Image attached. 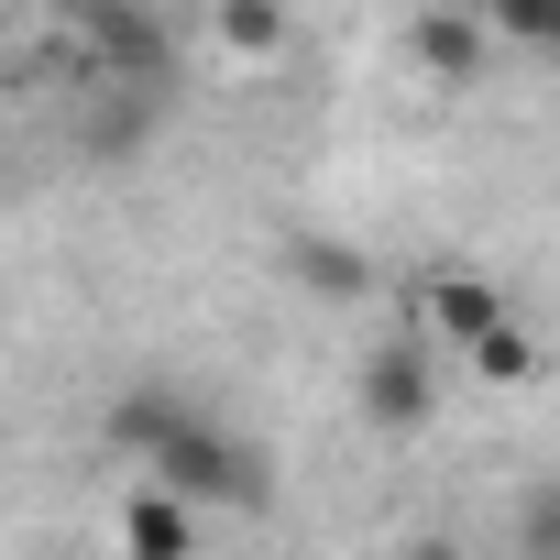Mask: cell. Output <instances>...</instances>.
<instances>
[{
    "label": "cell",
    "instance_id": "cell-1",
    "mask_svg": "<svg viewBox=\"0 0 560 560\" xmlns=\"http://www.w3.org/2000/svg\"><path fill=\"white\" fill-rule=\"evenodd\" d=\"M143 483H165V494H187V505H231V516H264V505H275L264 440H242V429L209 418V407H176V429L154 440Z\"/></svg>",
    "mask_w": 560,
    "mask_h": 560
},
{
    "label": "cell",
    "instance_id": "cell-2",
    "mask_svg": "<svg viewBox=\"0 0 560 560\" xmlns=\"http://www.w3.org/2000/svg\"><path fill=\"white\" fill-rule=\"evenodd\" d=\"M352 407H363V429H385V440H418L429 418H440V341L407 319V330H385L374 352H363V374H352Z\"/></svg>",
    "mask_w": 560,
    "mask_h": 560
},
{
    "label": "cell",
    "instance_id": "cell-3",
    "mask_svg": "<svg viewBox=\"0 0 560 560\" xmlns=\"http://www.w3.org/2000/svg\"><path fill=\"white\" fill-rule=\"evenodd\" d=\"M407 67H418V78H440V89H472V78L494 67V23L472 12V0H440V12H418V23H407Z\"/></svg>",
    "mask_w": 560,
    "mask_h": 560
},
{
    "label": "cell",
    "instance_id": "cell-4",
    "mask_svg": "<svg viewBox=\"0 0 560 560\" xmlns=\"http://www.w3.org/2000/svg\"><path fill=\"white\" fill-rule=\"evenodd\" d=\"M89 34H100V67L121 89H165L176 78V34L143 12V0H89Z\"/></svg>",
    "mask_w": 560,
    "mask_h": 560
},
{
    "label": "cell",
    "instance_id": "cell-5",
    "mask_svg": "<svg viewBox=\"0 0 560 560\" xmlns=\"http://www.w3.org/2000/svg\"><path fill=\"white\" fill-rule=\"evenodd\" d=\"M505 319H516V308L483 287V275H429V287H418V330H429L440 352H483Z\"/></svg>",
    "mask_w": 560,
    "mask_h": 560
},
{
    "label": "cell",
    "instance_id": "cell-6",
    "mask_svg": "<svg viewBox=\"0 0 560 560\" xmlns=\"http://www.w3.org/2000/svg\"><path fill=\"white\" fill-rule=\"evenodd\" d=\"M187 549H198V505L165 483H132L121 494V560H187Z\"/></svg>",
    "mask_w": 560,
    "mask_h": 560
},
{
    "label": "cell",
    "instance_id": "cell-7",
    "mask_svg": "<svg viewBox=\"0 0 560 560\" xmlns=\"http://www.w3.org/2000/svg\"><path fill=\"white\" fill-rule=\"evenodd\" d=\"M287 275L308 298H330V308H363L374 298V264H363V242H341V231H298L287 242Z\"/></svg>",
    "mask_w": 560,
    "mask_h": 560
},
{
    "label": "cell",
    "instance_id": "cell-8",
    "mask_svg": "<svg viewBox=\"0 0 560 560\" xmlns=\"http://www.w3.org/2000/svg\"><path fill=\"white\" fill-rule=\"evenodd\" d=\"M176 407H187L176 385H132V396L110 407V451H132V462H154V440L176 429Z\"/></svg>",
    "mask_w": 560,
    "mask_h": 560
},
{
    "label": "cell",
    "instance_id": "cell-9",
    "mask_svg": "<svg viewBox=\"0 0 560 560\" xmlns=\"http://www.w3.org/2000/svg\"><path fill=\"white\" fill-rule=\"evenodd\" d=\"M220 45L231 56H287V0H220Z\"/></svg>",
    "mask_w": 560,
    "mask_h": 560
},
{
    "label": "cell",
    "instance_id": "cell-10",
    "mask_svg": "<svg viewBox=\"0 0 560 560\" xmlns=\"http://www.w3.org/2000/svg\"><path fill=\"white\" fill-rule=\"evenodd\" d=\"M462 363H472V374H483V385H527V374H538V341H527V330H516V319H505V330H494V341H483V352H462Z\"/></svg>",
    "mask_w": 560,
    "mask_h": 560
},
{
    "label": "cell",
    "instance_id": "cell-11",
    "mask_svg": "<svg viewBox=\"0 0 560 560\" xmlns=\"http://www.w3.org/2000/svg\"><path fill=\"white\" fill-rule=\"evenodd\" d=\"M527 549H538V560H560V483L527 505Z\"/></svg>",
    "mask_w": 560,
    "mask_h": 560
},
{
    "label": "cell",
    "instance_id": "cell-12",
    "mask_svg": "<svg viewBox=\"0 0 560 560\" xmlns=\"http://www.w3.org/2000/svg\"><path fill=\"white\" fill-rule=\"evenodd\" d=\"M396 560H462V538H429L418 527V538H396Z\"/></svg>",
    "mask_w": 560,
    "mask_h": 560
}]
</instances>
